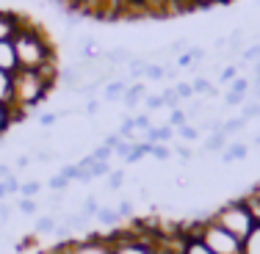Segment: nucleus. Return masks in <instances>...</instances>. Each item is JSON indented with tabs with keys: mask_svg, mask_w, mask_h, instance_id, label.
I'll list each match as a JSON object with an SVG mask.
<instances>
[{
	"mask_svg": "<svg viewBox=\"0 0 260 254\" xmlns=\"http://www.w3.org/2000/svg\"><path fill=\"white\" fill-rule=\"evenodd\" d=\"M55 122H58V114H42L39 116V125L42 127H53Z\"/></svg>",
	"mask_w": 260,
	"mask_h": 254,
	"instance_id": "603ef678",
	"label": "nucleus"
},
{
	"mask_svg": "<svg viewBox=\"0 0 260 254\" xmlns=\"http://www.w3.org/2000/svg\"><path fill=\"white\" fill-rule=\"evenodd\" d=\"M0 108L17 111V105H14V91H11V75H9V72H3V69H0ZM17 114H22V111H17Z\"/></svg>",
	"mask_w": 260,
	"mask_h": 254,
	"instance_id": "1a4fd4ad",
	"label": "nucleus"
},
{
	"mask_svg": "<svg viewBox=\"0 0 260 254\" xmlns=\"http://www.w3.org/2000/svg\"><path fill=\"white\" fill-rule=\"evenodd\" d=\"M213 47H216V50H221V47H227V36H221V39H216V42H213Z\"/></svg>",
	"mask_w": 260,
	"mask_h": 254,
	"instance_id": "338daca9",
	"label": "nucleus"
},
{
	"mask_svg": "<svg viewBox=\"0 0 260 254\" xmlns=\"http://www.w3.org/2000/svg\"><path fill=\"white\" fill-rule=\"evenodd\" d=\"M213 221L221 224L227 232H233L235 238H241V240L255 229V219H252V213L246 210V204L241 199H233V202L221 204V207L213 213Z\"/></svg>",
	"mask_w": 260,
	"mask_h": 254,
	"instance_id": "20e7f679",
	"label": "nucleus"
},
{
	"mask_svg": "<svg viewBox=\"0 0 260 254\" xmlns=\"http://www.w3.org/2000/svg\"><path fill=\"white\" fill-rule=\"evenodd\" d=\"M130 58H133V55H130L127 47H114V50H105V55H103V61L108 66H122V64H127Z\"/></svg>",
	"mask_w": 260,
	"mask_h": 254,
	"instance_id": "a211bd4d",
	"label": "nucleus"
},
{
	"mask_svg": "<svg viewBox=\"0 0 260 254\" xmlns=\"http://www.w3.org/2000/svg\"><path fill=\"white\" fill-rule=\"evenodd\" d=\"M70 185H72V183H70L67 177H61V174H55V177L47 179V188H50L53 194H64V191L70 188Z\"/></svg>",
	"mask_w": 260,
	"mask_h": 254,
	"instance_id": "cd10ccee",
	"label": "nucleus"
},
{
	"mask_svg": "<svg viewBox=\"0 0 260 254\" xmlns=\"http://www.w3.org/2000/svg\"><path fill=\"white\" fill-rule=\"evenodd\" d=\"M133 122H136V133H139V130H141V133H147V130L152 127V122H150V116H147V114L133 116Z\"/></svg>",
	"mask_w": 260,
	"mask_h": 254,
	"instance_id": "de8ad7c7",
	"label": "nucleus"
},
{
	"mask_svg": "<svg viewBox=\"0 0 260 254\" xmlns=\"http://www.w3.org/2000/svg\"><path fill=\"white\" fill-rule=\"evenodd\" d=\"M166 125H169V127H183V125H188V116H185V111L183 108H175V111H172V114H169V122H166Z\"/></svg>",
	"mask_w": 260,
	"mask_h": 254,
	"instance_id": "2f4dec72",
	"label": "nucleus"
},
{
	"mask_svg": "<svg viewBox=\"0 0 260 254\" xmlns=\"http://www.w3.org/2000/svg\"><path fill=\"white\" fill-rule=\"evenodd\" d=\"M185 53L191 55V61H194V64H200V61H205V55H208V50H205V47H188Z\"/></svg>",
	"mask_w": 260,
	"mask_h": 254,
	"instance_id": "8fccbe9b",
	"label": "nucleus"
},
{
	"mask_svg": "<svg viewBox=\"0 0 260 254\" xmlns=\"http://www.w3.org/2000/svg\"><path fill=\"white\" fill-rule=\"evenodd\" d=\"M11 45H14L20 69H42L45 64H50V61L58 58V55H55L53 42L47 39V33L39 25L28 22V20L22 22V28L14 33Z\"/></svg>",
	"mask_w": 260,
	"mask_h": 254,
	"instance_id": "f257e3e1",
	"label": "nucleus"
},
{
	"mask_svg": "<svg viewBox=\"0 0 260 254\" xmlns=\"http://www.w3.org/2000/svg\"><path fill=\"white\" fill-rule=\"evenodd\" d=\"M246 127V119H241V116H235V119H224L221 122V133L227 135V138H233L235 133H241V130Z\"/></svg>",
	"mask_w": 260,
	"mask_h": 254,
	"instance_id": "5701e85b",
	"label": "nucleus"
},
{
	"mask_svg": "<svg viewBox=\"0 0 260 254\" xmlns=\"http://www.w3.org/2000/svg\"><path fill=\"white\" fill-rule=\"evenodd\" d=\"M83 78H86V75H83V69H80V64H70V66H64V69L58 72V80H61L64 86H70L72 91H75L78 86L83 83Z\"/></svg>",
	"mask_w": 260,
	"mask_h": 254,
	"instance_id": "9b49d317",
	"label": "nucleus"
},
{
	"mask_svg": "<svg viewBox=\"0 0 260 254\" xmlns=\"http://www.w3.org/2000/svg\"><path fill=\"white\" fill-rule=\"evenodd\" d=\"M144 91H147V86H144V83H130V86H127V91L122 94V102H125L127 108H136V105H139V102L147 97Z\"/></svg>",
	"mask_w": 260,
	"mask_h": 254,
	"instance_id": "ddd939ff",
	"label": "nucleus"
},
{
	"mask_svg": "<svg viewBox=\"0 0 260 254\" xmlns=\"http://www.w3.org/2000/svg\"><path fill=\"white\" fill-rule=\"evenodd\" d=\"M175 152L180 155L183 160H191V158H194V150H188V147H183V144H175Z\"/></svg>",
	"mask_w": 260,
	"mask_h": 254,
	"instance_id": "5fc2aeb1",
	"label": "nucleus"
},
{
	"mask_svg": "<svg viewBox=\"0 0 260 254\" xmlns=\"http://www.w3.org/2000/svg\"><path fill=\"white\" fill-rule=\"evenodd\" d=\"M249 155V147L235 141V144H227V150L221 152V163H233V160H244Z\"/></svg>",
	"mask_w": 260,
	"mask_h": 254,
	"instance_id": "f3484780",
	"label": "nucleus"
},
{
	"mask_svg": "<svg viewBox=\"0 0 260 254\" xmlns=\"http://www.w3.org/2000/svg\"><path fill=\"white\" fill-rule=\"evenodd\" d=\"M177 135H180L183 141H197L200 138V130L194 125H183V127H177Z\"/></svg>",
	"mask_w": 260,
	"mask_h": 254,
	"instance_id": "4c0bfd02",
	"label": "nucleus"
},
{
	"mask_svg": "<svg viewBox=\"0 0 260 254\" xmlns=\"http://www.w3.org/2000/svg\"><path fill=\"white\" fill-rule=\"evenodd\" d=\"M97 221H100V224H105V227H116L122 219H119V213H116V207H100Z\"/></svg>",
	"mask_w": 260,
	"mask_h": 254,
	"instance_id": "b1692460",
	"label": "nucleus"
},
{
	"mask_svg": "<svg viewBox=\"0 0 260 254\" xmlns=\"http://www.w3.org/2000/svg\"><path fill=\"white\" fill-rule=\"evenodd\" d=\"M144 78H147V80H164V78H166V66H160V64H147V66H144Z\"/></svg>",
	"mask_w": 260,
	"mask_h": 254,
	"instance_id": "7c9ffc66",
	"label": "nucleus"
},
{
	"mask_svg": "<svg viewBox=\"0 0 260 254\" xmlns=\"http://www.w3.org/2000/svg\"><path fill=\"white\" fill-rule=\"evenodd\" d=\"M91 155H94V160H105V163H111V158H114V150H111L108 144H100Z\"/></svg>",
	"mask_w": 260,
	"mask_h": 254,
	"instance_id": "ea45409f",
	"label": "nucleus"
},
{
	"mask_svg": "<svg viewBox=\"0 0 260 254\" xmlns=\"http://www.w3.org/2000/svg\"><path fill=\"white\" fill-rule=\"evenodd\" d=\"M152 158H158V160H169L172 158V147H166V144H152Z\"/></svg>",
	"mask_w": 260,
	"mask_h": 254,
	"instance_id": "a19ab883",
	"label": "nucleus"
},
{
	"mask_svg": "<svg viewBox=\"0 0 260 254\" xmlns=\"http://www.w3.org/2000/svg\"><path fill=\"white\" fill-rule=\"evenodd\" d=\"M55 227H58V219H55V215H39L36 224H34L36 235H53Z\"/></svg>",
	"mask_w": 260,
	"mask_h": 254,
	"instance_id": "6ab92c4d",
	"label": "nucleus"
},
{
	"mask_svg": "<svg viewBox=\"0 0 260 254\" xmlns=\"http://www.w3.org/2000/svg\"><path fill=\"white\" fill-rule=\"evenodd\" d=\"M127 78H119V80H108V83L103 86V100H108V102H119L122 100V94L127 91Z\"/></svg>",
	"mask_w": 260,
	"mask_h": 254,
	"instance_id": "9d476101",
	"label": "nucleus"
},
{
	"mask_svg": "<svg viewBox=\"0 0 260 254\" xmlns=\"http://www.w3.org/2000/svg\"><path fill=\"white\" fill-rule=\"evenodd\" d=\"M53 158H55V155H53V152H42V150H39V152H36V160H53Z\"/></svg>",
	"mask_w": 260,
	"mask_h": 254,
	"instance_id": "e2e57ef3",
	"label": "nucleus"
},
{
	"mask_svg": "<svg viewBox=\"0 0 260 254\" xmlns=\"http://www.w3.org/2000/svg\"><path fill=\"white\" fill-rule=\"evenodd\" d=\"M111 254H155V229L150 232H116L111 235Z\"/></svg>",
	"mask_w": 260,
	"mask_h": 254,
	"instance_id": "39448f33",
	"label": "nucleus"
},
{
	"mask_svg": "<svg viewBox=\"0 0 260 254\" xmlns=\"http://www.w3.org/2000/svg\"><path fill=\"white\" fill-rule=\"evenodd\" d=\"M119 141H122V135H119V133H111V135H105V138H103V144H108L111 150H114V147L119 144Z\"/></svg>",
	"mask_w": 260,
	"mask_h": 254,
	"instance_id": "4d7b16f0",
	"label": "nucleus"
},
{
	"mask_svg": "<svg viewBox=\"0 0 260 254\" xmlns=\"http://www.w3.org/2000/svg\"><path fill=\"white\" fill-rule=\"evenodd\" d=\"M39 194H42V183H39V179H28V183L20 185V196H25V199H36Z\"/></svg>",
	"mask_w": 260,
	"mask_h": 254,
	"instance_id": "393cba45",
	"label": "nucleus"
},
{
	"mask_svg": "<svg viewBox=\"0 0 260 254\" xmlns=\"http://www.w3.org/2000/svg\"><path fill=\"white\" fill-rule=\"evenodd\" d=\"M105 185H108V191H119L122 185H125V171H111L108 177H105Z\"/></svg>",
	"mask_w": 260,
	"mask_h": 254,
	"instance_id": "c85d7f7f",
	"label": "nucleus"
},
{
	"mask_svg": "<svg viewBox=\"0 0 260 254\" xmlns=\"http://www.w3.org/2000/svg\"><path fill=\"white\" fill-rule=\"evenodd\" d=\"M244 254H260V224L244 238Z\"/></svg>",
	"mask_w": 260,
	"mask_h": 254,
	"instance_id": "aec40b11",
	"label": "nucleus"
},
{
	"mask_svg": "<svg viewBox=\"0 0 260 254\" xmlns=\"http://www.w3.org/2000/svg\"><path fill=\"white\" fill-rule=\"evenodd\" d=\"M144 105H147V111H158V108H164V97L160 94H147Z\"/></svg>",
	"mask_w": 260,
	"mask_h": 254,
	"instance_id": "49530a36",
	"label": "nucleus"
},
{
	"mask_svg": "<svg viewBox=\"0 0 260 254\" xmlns=\"http://www.w3.org/2000/svg\"><path fill=\"white\" fill-rule=\"evenodd\" d=\"M119 135L122 138H133L136 135V122H133V116H125V119H122V125H119Z\"/></svg>",
	"mask_w": 260,
	"mask_h": 254,
	"instance_id": "e433bc0d",
	"label": "nucleus"
},
{
	"mask_svg": "<svg viewBox=\"0 0 260 254\" xmlns=\"http://www.w3.org/2000/svg\"><path fill=\"white\" fill-rule=\"evenodd\" d=\"M17 210H20L22 215H36V210H39V202H36V199H25V196H20V202H17Z\"/></svg>",
	"mask_w": 260,
	"mask_h": 254,
	"instance_id": "c756f323",
	"label": "nucleus"
},
{
	"mask_svg": "<svg viewBox=\"0 0 260 254\" xmlns=\"http://www.w3.org/2000/svg\"><path fill=\"white\" fill-rule=\"evenodd\" d=\"M238 78V66L230 64V66H224L221 69V75H219V83H233V80Z\"/></svg>",
	"mask_w": 260,
	"mask_h": 254,
	"instance_id": "79ce46f5",
	"label": "nucleus"
},
{
	"mask_svg": "<svg viewBox=\"0 0 260 254\" xmlns=\"http://www.w3.org/2000/svg\"><path fill=\"white\" fill-rule=\"evenodd\" d=\"M116 213H119V219H133V202L122 199L119 204H116Z\"/></svg>",
	"mask_w": 260,
	"mask_h": 254,
	"instance_id": "a18cd8bd",
	"label": "nucleus"
},
{
	"mask_svg": "<svg viewBox=\"0 0 260 254\" xmlns=\"http://www.w3.org/2000/svg\"><path fill=\"white\" fill-rule=\"evenodd\" d=\"M188 232L200 235V240L213 254H244V240L235 238L233 232H227L221 224H216L213 215H208L205 221H200V224H191Z\"/></svg>",
	"mask_w": 260,
	"mask_h": 254,
	"instance_id": "7ed1b4c3",
	"label": "nucleus"
},
{
	"mask_svg": "<svg viewBox=\"0 0 260 254\" xmlns=\"http://www.w3.org/2000/svg\"><path fill=\"white\" fill-rule=\"evenodd\" d=\"M6 196H9V188H6V179H0V202H6Z\"/></svg>",
	"mask_w": 260,
	"mask_h": 254,
	"instance_id": "0e129e2a",
	"label": "nucleus"
},
{
	"mask_svg": "<svg viewBox=\"0 0 260 254\" xmlns=\"http://www.w3.org/2000/svg\"><path fill=\"white\" fill-rule=\"evenodd\" d=\"M61 254H111V240L103 235H86V238H70L55 246Z\"/></svg>",
	"mask_w": 260,
	"mask_h": 254,
	"instance_id": "423d86ee",
	"label": "nucleus"
},
{
	"mask_svg": "<svg viewBox=\"0 0 260 254\" xmlns=\"http://www.w3.org/2000/svg\"><path fill=\"white\" fill-rule=\"evenodd\" d=\"M89 171H91V179H100V177H108L114 169H111V163H105V160H97Z\"/></svg>",
	"mask_w": 260,
	"mask_h": 254,
	"instance_id": "f704fd0d",
	"label": "nucleus"
},
{
	"mask_svg": "<svg viewBox=\"0 0 260 254\" xmlns=\"http://www.w3.org/2000/svg\"><path fill=\"white\" fill-rule=\"evenodd\" d=\"M249 89H252V80L249 78H241V75L230 83V91H235V94H249Z\"/></svg>",
	"mask_w": 260,
	"mask_h": 254,
	"instance_id": "473e14b6",
	"label": "nucleus"
},
{
	"mask_svg": "<svg viewBox=\"0 0 260 254\" xmlns=\"http://www.w3.org/2000/svg\"><path fill=\"white\" fill-rule=\"evenodd\" d=\"M252 144H255V147H260V133L255 135V138H252Z\"/></svg>",
	"mask_w": 260,
	"mask_h": 254,
	"instance_id": "774afa93",
	"label": "nucleus"
},
{
	"mask_svg": "<svg viewBox=\"0 0 260 254\" xmlns=\"http://www.w3.org/2000/svg\"><path fill=\"white\" fill-rule=\"evenodd\" d=\"M175 91H177V97H180V100H194V86L191 83H175Z\"/></svg>",
	"mask_w": 260,
	"mask_h": 254,
	"instance_id": "58836bf2",
	"label": "nucleus"
},
{
	"mask_svg": "<svg viewBox=\"0 0 260 254\" xmlns=\"http://www.w3.org/2000/svg\"><path fill=\"white\" fill-rule=\"evenodd\" d=\"M100 207H103V204L97 202V196H86L83 204H80V215H83V219H97Z\"/></svg>",
	"mask_w": 260,
	"mask_h": 254,
	"instance_id": "412c9836",
	"label": "nucleus"
},
{
	"mask_svg": "<svg viewBox=\"0 0 260 254\" xmlns=\"http://www.w3.org/2000/svg\"><path fill=\"white\" fill-rule=\"evenodd\" d=\"M20 179H17V174L11 177V179H6V188H9V196H20Z\"/></svg>",
	"mask_w": 260,
	"mask_h": 254,
	"instance_id": "3c124183",
	"label": "nucleus"
},
{
	"mask_svg": "<svg viewBox=\"0 0 260 254\" xmlns=\"http://www.w3.org/2000/svg\"><path fill=\"white\" fill-rule=\"evenodd\" d=\"M185 240H183V254H213L205 243L200 240V235H191V232H183Z\"/></svg>",
	"mask_w": 260,
	"mask_h": 254,
	"instance_id": "dca6fc26",
	"label": "nucleus"
},
{
	"mask_svg": "<svg viewBox=\"0 0 260 254\" xmlns=\"http://www.w3.org/2000/svg\"><path fill=\"white\" fill-rule=\"evenodd\" d=\"M22 22H25V17L14 14V11L0 9V42H11V39H14V33L22 28Z\"/></svg>",
	"mask_w": 260,
	"mask_h": 254,
	"instance_id": "0eeeda50",
	"label": "nucleus"
},
{
	"mask_svg": "<svg viewBox=\"0 0 260 254\" xmlns=\"http://www.w3.org/2000/svg\"><path fill=\"white\" fill-rule=\"evenodd\" d=\"M61 199H64V194H53V196H50V204H53V207H58Z\"/></svg>",
	"mask_w": 260,
	"mask_h": 254,
	"instance_id": "69168bd1",
	"label": "nucleus"
},
{
	"mask_svg": "<svg viewBox=\"0 0 260 254\" xmlns=\"http://www.w3.org/2000/svg\"><path fill=\"white\" fill-rule=\"evenodd\" d=\"M194 61H191V55L188 53H183V55H177V69H185V66H191Z\"/></svg>",
	"mask_w": 260,
	"mask_h": 254,
	"instance_id": "13d9d810",
	"label": "nucleus"
},
{
	"mask_svg": "<svg viewBox=\"0 0 260 254\" xmlns=\"http://www.w3.org/2000/svg\"><path fill=\"white\" fill-rule=\"evenodd\" d=\"M241 119H260V102H249L246 100L244 105H241Z\"/></svg>",
	"mask_w": 260,
	"mask_h": 254,
	"instance_id": "bb28decb",
	"label": "nucleus"
},
{
	"mask_svg": "<svg viewBox=\"0 0 260 254\" xmlns=\"http://www.w3.org/2000/svg\"><path fill=\"white\" fill-rule=\"evenodd\" d=\"M241 61H244V64H255V61H260V42H255L252 47H246V50L241 53Z\"/></svg>",
	"mask_w": 260,
	"mask_h": 254,
	"instance_id": "c9c22d12",
	"label": "nucleus"
},
{
	"mask_svg": "<svg viewBox=\"0 0 260 254\" xmlns=\"http://www.w3.org/2000/svg\"><path fill=\"white\" fill-rule=\"evenodd\" d=\"M20 119H22V114H17V111H11V108H0V135L14 125V122H20Z\"/></svg>",
	"mask_w": 260,
	"mask_h": 254,
	"instance_id": "4be33fe9",
	"label": "nucleus"
},
{
	"mask_svg": "<svg viewBox=\"0 0 260 254\" xmlns=\"http://www.w3.org/2000/svg\"><path fill=\"white\" fill-rule=\"evenodd\" d=\"M133 147H136V144H133V141H127V138H122V141H119V144H116V147H114V155H119V158H122V160H125V158H127V155H130V150H133Z\"/></svg>",
	"mask_w": 260,
	"mask_h": 254,
	"instance_id": "c03bdc74",
	"label": "nucleus"
},
{
	"mask_svg": "<svg viewBox=\"0 0 260 254\" xmlns=\"http://www.w3.org/2000/svg\"><path fill=\"white\" fill-rule=\"evenodd\" d=\"M160 97H164V108H169V111L183 108V100L177 97V91H175V89H164V91H160Z\"/></svg>",
	"mask_w": 260,
	"mask_h": 254,
	"instance_id": "a878e982",
	"label": "nucleus"
},
{
	"mask_svg": "<svg viewBox=\"0 0 260 254\" xmlns=\"http://www.w3.org/2000/svg\"><path fill=\"white\" fill-rule=\"evenodd\" d=\"M227 144H230V138H227L224 133H210L208 135V141L202 144V152H208V155H213V152H224L227 150Z\"/></svg>",
	"mask_w": 260,
	"mask_h": 254,
	"instance_id": "f8f14e48",
	"label": "nucleus"
},
{
	"mask_svg": "<svg viewBox=\"0 0 260 254\" xmlns=\"http://www.w3.org/2000/svg\"><path fill=\"white\" fill-rule=\"evenodd\" d=\"M11 210H14V207H11L9 202H0V224H6V221L11 219Z\"/></svg>",
	"mask_w": 260,
	"mask_h": 254,
	"instance_id": "864d4df0",
	"label": "nucleus"
},
{
	"mask_svg": "<svg viewBox=\"0 0 260 254\" xmlns=\"http://www.w3.org/2000/svg\"><path fill=\"white\" fill-rule=\"evenodd\" d=\"M252 72H255V75H252V86H255V89H260V61H255V64H252Z\"/></svg>",
	"mask_w": 260,
	"mask_h": 254,
	"instance_id": "052dcab7",
	"label": "nucleus"
},
{
	"mask_svg": "<svg viewBox=\"0 0 260 254\" xmlns=\"http://www.w3.org/2000/svg\"><path fill=\"white\" fill-rule=\"evenodd\" d=\"M191 86H194V94H210V91L216 89L208 78H194V80H191Z\"/></svg>",
	"mask_w": 260,
	"mask_h": 254,
	"instance_id": "72a5a7b5",
	"label": "nucleus"
},
{
	"mask_svg": "<svg viewBox=\"0 0 260 254\" xmlns=\"http://www.w3.org/2000/svg\"><path fill=\"white\" fill-rule=\"evenodd\" d=\"M97 111H100V100H89V102H86V114H91V116H94Z\"/></svg>",
	"mask_w": 260,
	"mask_h": 254,
	"instance_id": "680f3d73",
	"label": "nucleus"
},
{
	"mask_svg": "<svg viewBox=\"0 0 260 254\" xmlns=\"http://www.w3.org/2000/svg\"><path fill=\"white\" fill-rule=\"evenodd\" d=\"M0 69L9 72V75H14V72L20 69L17 53H14V45H11V42H0Z\"/></svg>",
	"mask_w": 260,
	"mask_h": 254,
	"instance_id": "6e6552de",
	"label": "nucleus"
},
{
	"mask_svg": "<svg viewBox=\"0 0 260 254\" xmlns=\"http://www.w3.org/2000/svg\"><path fill=\"white\" fill-rule=\"evenodd\" d=\"M246 102V94H235V91H227V97H224V105L227 108H238V105H244Z\"/></svg>",
	"mask_w": 260,
	"mask_h": 254,
	"instance_id": "37998d69",
	"label": "nucleus"
},
{
	"mask_svg": "<svg viewBox=\"0 0 260 254\" xmlns=\"http://www.w3.org/2000/svg\"><path fill=\"white\" fill-rule=\"evenodd\" d=\"M241 202H244V204H246V210L252 213L255 224H260V185H255V188H252L249 194L241 196Z\"/></svg>",
	"mask_w": 260,
	"mask_h": 254,
	"instance_id": "4468645a",
	"label": "nucleus"
},
{
	"mask_svg": "<svg viewBox=\"0 0 260 254\" xmlns=\"http://www.w3.org/2000/svg\"><path fill=\"white\" fill-rule=\"evenodd\" d=\"M53 83L50 80L42 78L39 69H17L14 75H11V91H14V105L17 111H30L36 108L39 102L47 100V94H50Z\"/></svg>",
	"mask_w": 260,
	"mask_h": 254,
	"instance_id": "f03ea898",
	"label": "nucleus"
},
{
	"mask_svg": "<svg viewBox=\"0 0 260 254\" xmlns=\"http://www.w3.org/2000/svg\"><path fill=\"white\" fill-rule=\"evenodd\" d=\"M28 166H30V155H20V158L14 160V169H17V171L28 169Z\"/></svg>",
	"mask_w": 260,
	"mask_h": 254,
	"instance_id": "6e6d98bb",
	"label": "nucleus"
},
{
	"mask_svg": "<svg viewBox=\"0 0 260 254\" xmlns=\"http://www.w3.org/2000/svg\"><path fill=\"white\" fill-rule=\"evenodd\" d=\"M14 177V169L9 163H0V179H11Z\"/></svg>",
	"mask_w": 260,
	"mask_h": 254,
	"instance_id": "bf43d9fd",
	"label": "nucleus"
},
{
	"mask_svg": "<svg viewBox=\"0 0 260 254\" xmlns=\"http://www.w3.org/2000/svg\"><path fill=\"white\" fill-rule=\"evenodd\" d=\"M185 50H188V42L185 39H175L169 47H166V53H175V55H183Z\"/></svg>",
	"mask_w": 260,
	"mask_h": 254,
	"instance_id": "09e8293b",
	"label": "nucleus"
},
{
	"mask_svg": "<svg viewBox=\"0 0 260 254\" xmlns=\"http://www.w3.org/2000/svg\"><path fill=\"white\" fill-rule=\"evenodd\" d=\"M175 138V127L164 125V127H150L147 130V144H166Z\"/></svg>",
	"mask_w": 260,
	"mask_h": 254,
	"instance_id": "2eb2a0df",
	"label": "nucleus"
}]
</instances>
